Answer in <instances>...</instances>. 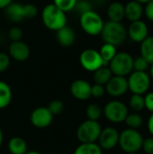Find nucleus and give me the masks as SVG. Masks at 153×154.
I'll list each match as a JSON object with an SVG mask.
<instances>
[{
    "label": "nucleus",
    "instance_id": "obj_1",
    "mask_svg": "<svg viewBox=\"0 0 153 154\" xmlns=\"http://www.w3.org/2000/svg\"><path fill=\"white\" fill-rule=\"evenodd\" d=\"M41 21L46 28L57 32L67 25L66 13L56 6L53 3L44 6L41 12Z\"/></svg>",
    "mask_w": 153,
    "mask_h": 154
},
{
    "label": "nucleus",
    "instance_id": "obj_2",
    "mask_svg": "<svg viewBox=\"0 0 153 154\" xmlns=\"http://www.w3.org/2000/svg\"><path fill=\"white\" fill-rule=\"evenodd\" d=\"M100 35L105 43L119 46L126 40L127 30L122 23L108 21L105 23Z\"/></svg>",
    "mask_w": 153,
    "mask_h": 154
},
{
    "label": "nucleus",
    "instance_id": "obj_3",
    "mask_svg": "<svg viewBox=\"0 0 153 154\" xmlns=\"http://www.w3.org/2000/svg\"><path fill=\"white\" fill-rule=\"evenodd\" d=\"M133 58L128 52H117L109 62L108 67L113 75L126 77L133 71Z\"/></svg>",
    "mask_w": 153,
    "mask_h": 154
},
{
    "label": "nucleus",
    "instance_id": "obj_4",
    "mask_svg": "<svg viewBox=\"0 0 153 154\" xmlns=\"http://www.w3.org/2000/svg\"><path fill=\"white\" fill-rule=\"evenodd\" d=\"M142 142L143 137L138 130L127 128L120 134L118 144L124 152L133 153L142 150Z\"/></svg>",
    "mask_w": 153,
    "mask_h": 154
},
{
    "label": "nucleus",
    "instance_id": "obj_5",
    "mask_svg": "<svg viewBox=\"0 0 153 154\" xmlns=\"http://www.w3.org/2000/svg\"><path fill=\"white\" fill-rule=\"evenodd\" d=\"M79 23L83 31L91 36L99 35L105 24L103 18L94 10H90L80 14Z\"/></svg>",
    "mask_w": 153,
    "mask_h": 154
},
{
    "label": "nucleus",
    "instance_id": "obj_6",
    "mask_svg": "<svg viewBox=\"0 0 153 154\" xmlns=\"http://www.w3.org/2000/svg\"><path fill=\"white\" fill-rule=\"evenodd\" d=\"M102 127L98 121H92L87 119L79 125L77 129V138L80 143H96Z\"/></svg>",
    "mask_w": 153,
    "mask_h": 154
},
{
    "label": "nucleus",
    "instance_id": "obj_7",
    "mask_svg": "<svg viewBox=\"0 0 153 154\" xmlns=\"http://www.w3.org/2000/svg\"><path fill=\"white\" fill-rule=\"evenodd\" d=\"M127 81L128 89L133 94L143 95L151 87V77L145 71H133L129 75Z\"/></svg>",
    "mask_w": 153,
    "mask_h": 154
},
{
    "label": "nucleus",
    "instance_id": "obj_8",
    "mask_svg": "<svg viewBox=\"0 0 153 154\" xmlns=\"http://www.w3.org/2000/svg\"><path fill=\"white\" fill-rule=\"evenodd\" d=\"M103 114L109 122L119 124L124 122L129 112L125 104L119 100H112L105 106Z\"/></svg>",
    "mask_w": 153,
    "mask_h": 154
},
{
    "label": "nucleus",
    "instance_id": "obj_9",
    "mask_svg": "<svg viewBox=\"0 0 153 154\" xmlns=\"http://www.w3.org/2000/svg\"><path fill=\"white\" fill-rule=\"evenodd\" d=\"M79 62L84 69L90 72H94L102 66H105L104 60H102L99 51L94 49L84 50L80 53Z\"/></svg>",
    "mask_w": 153,
    "mask_h": 154
},
{
    "label": "nucleus",
    "instance_id": "obj_10",
    "mask_svg": "<svg viewBox=\"0 0 153 154\" xmlns=\"http://www.w3.org/2000/svg\"><path fill=\"white\" fill-rule=\"evenodd\" d=\"M119 132L115 127H106L102 129L98 137V145L102 150H112L118 145L119 143Z\"/></svg>",
    "mask_w": 153,
    "mask_h": 154
},
{
    "label": "nucleus",
    "instance_id": "obj_11",
    "mask_svg": "<svg viewBox=\"0 0 153 154\" xmlns=\"http://www.w3.org/2000/svg\"><path fill=\"white\" fill-rule=\"evenodd\" d=\"M106 92L113 97H119L124 96L128 89V81L126 77L115 76L110 79L107 84L105 86Z\"/></svg>",
    "mask_w": 153,
    "mask_h": 154
},
{
    "label": "nucleus",
    "instance_id": "obj_12",
    "mask_svg": "<svg viewBox=\"0 0 153 154\" xmlns=\"http://www.w3.org/2000/svg\"><path fill=\"white\" fill-rule=\"evenodd\" d=\"M52 120L53 116L49 111V109L44 106L35 108L30 116V121L32 125L36 128H46L50 125Z\"/></svg>",
    "mask_w": 153,
    "mask_h": 154
},
{
    "label": "nucleus",
    "instance_id": "obj_13",
    "mask_svg": "<svg viewBox=\"0 0 153 154\" xmlns=\"http://www.w3.org/2000/svg\"><path fill=\"white\" fill-rule=\"evenodd\" d=\"M127 35L133 42L141 43L149 36V28L143 21H135L131 23L127 30Z\"/></svg>",
    "mask_w": 153,
    "mask_h": 154
},
{
    "label": "nucleus",
    "instance_id": "obj_14",
    "mask_svg": "<svg viewBox=\"0 0 153 154\" xmlns=\"http://www.w3.org/2000/svg\"><path fill=\"white\" fill-rule=\"evenodd\" d=\"M91 84L85 79H77L70 85L71 95L78 100H87L91 97Z\"/></svg>",
    "mask_w": 153,
    "mask_h": 154
},
{
    "label": "nucleus",
    "instance_id": "obj_15",
    "mask_svg": "<svg viewBox=\"0 0 153 154\" xmlns=\"http://www.w3.org/2000/svg\"><path fill=\"white\" fill-rule=\"evenodd\" d=\"M9 55L16 61H24L30 57V48L22 42H12L9 45Z\"/></svg>",
    "mask_w": 153,
    "mask_h": 154
},
{
    "label": "nucleus",
    "instance_id": "obj_16",
    "mask_svg": "<svg viewBox=\"0 0 153 154\" xmlns=\"http://www.w3.org/2000/svg\"><path fill=\"white\" fill-rule=\"evenodd\" d=\"M144 14V8L142 5L132 0L124 5V18H126L131 23L139 21L142 19Z\"/></svg>",
    "mask_w": 153,
    "mask_h": 154
},
{
    "label": "nucleus",
    "instance_id": "obj_17",
    "mask_svg": "<svg viewBox=\"0 0 153 154\" xmlns=\"http://www.w3.org/2000/svg\"><path fill=\"white\" fill-rule=\"evenodd\" d=\"M76 35L74 30L65 25L56 32V40L63 47H69L75 42Z\"/></svg>",
    "mask_w": 153,
    "mask_h": 154
},
{
    "label": "nucleus",
    "instance_id": "obj_18",
    "mask_svg": "<svg viewBox=\"0 0 153 154\" xmlns=\"http://www.w3.org/2000/svg\"><path fill=\"white\" fill-rule=\"evenodd\" d=\"M109 21L121 23L124 18V5L120 2H113L107 8Z\"/></svg>",
    "mask_w": 153,
    "mask_h": 154
},
{
    "label": "nucleus",
    "instance_id": "obj_19",
    "mask_svg": "<svg viewBox=\"0 0 153 154\" xmlns=\"http://www.w3.org/2000/svg\"><path fill=\"white\" fill-rule=\"evenodd\" d=\"M6 16L14 23H19L24 19L23 17V5L19 3L12 2L7 7L5 8Z\"/></svg>",
    "mask_w": 153,
    "mask_h": 154
},
{
    "label": "nucleus",
    "instance_id": "obj_20",
    "mask_svg": "<svg viewBox=\"0 0 153 154\" xmlns=\"http://www.w3.org/2000/svg\"><path fill=\"white\" fill-rule=\"evenodd\" d=\"M113 77V73L108 66H102L94 71L93 79L96 84H99L102 86H106L110 79Z\"/></svg>",
    "mask_w": 153,
    "mask_h": 154
},
{
    "label": "nucleus",
    "instance_id": "obj_21",
    "mask_svg": "<svg viewBox=\"0 0 153 154\" xmlns=\"http://www.w3.org/2000/svg\"><path fill=\"white\" fill-rule=\"evenodd\" d=\"M8 150L12 154H24L27 151V143L21 137H13L8 142Z\"/></svg>",
    "mask_w": 153,
    "mask_h": 154
},
{
    "label": "nucleus",
    "instance_id": "obj_22",
    "mask_svg": "<svg viewBox=\"0 0 153 154\" xmlns=\"http://www.w3.org/2000/svg\"><path fill=\"white\" fill-rule=\"evenodd\" d=\"M141 56L143 57L150 65L153 64V36H148L141 42Z\"/></svg>",
    "mask_w": 153,
    "mask_h": 154
},
{
    "label": "nucleus",
    "instance_id": "obj_23",
    "mask_svg": "<svg viewBox=\"0 0 153 154\" xmlns=\"http://www.w3.org/2000/svg\"><path fill=\"white\" fill-rule=\"evenodd\" d=\"M12 100V89L10 86L0 80V109L7 107Z\"/></svg>",
    "mask_w": 153,
    "mask_h": 154
},
{
    "label": "nucleus",
    "instance_id": "obj_24",
    "mask_svg": "<svg viewBox=\"0 0 153 154\" xmlns=\"http://www.w3.org/2000/svg\"><path fill=\"white\" fill-rule=\"evenodd\" d=\"M73 154H103V150L96 143H80Z\"/></svg>",
    "mask_w": 153,
    "mask_h": 154
},
{
    "label": "nucleus",
    "instance_id": "obj_25",
    "mask_svg": "<svg viewBox=\"0 0 153 154\" xmlns=\"http://www.w3.org/2000/svg\"><path fill=\"white\" fill-rule=\"evenodd\" d=\"M99 53H100L102 60H104L105 66H108L109 62L117 53L116 46L110 44V43H104L99 50Z\"/></svg>",
    "mask_w": 153,
    "mask_h": 154
},
{
    "label": "nucleus",
    "instance_id": "obj_26",
    "mask_svg": "<svg viewBox=\"0 0 153 154\" xmlns=\"http://www.w3.org/2000/svg\"><path fill=\"white\" fill-rule=\"evenodd\" d=\"M124 123L126 124L128 128L137 130L140 127H142L143 124V118L139 113L134 112L133 114H128V116L124 120Z\"/></svg>",
    "mask_w": 153,
    "mask_h": 154
},
{
    "label": "nucleus",
    "instance_id": "obj_27",
    "mask_svg": "<svg viewBox=\"0 0 153 154\" xmlns=\"http://www.w3.org/2000/svg\"><path fill=\"white\" fill-rule=\"evenodd\" d=\"M131 108L135 112L139 113L142 110L145 108L144 105V97L142 95H137V94H133V96L130 98L129 101Z\"/></svg>",
    "mask_w": 153,
    "mask_h": 154
},
{
    "label": "nucleus",
    "instance_id": "obj_28",
    "mask_svg": "<svg viewBox=\"0 0 153 154\" xmlns=\"http://www.w3.org/2000/svg\"><path fill=\"white\" fill-rule=\"evenodd\" d=\"M103 114V109L96 104H90L86 109V115L88 120L98 121Z\"/></svg>",
    "mask_w": 153,
    "mask_h": 154
},
{
    "label": "nucleus",
    "instance_id": "obj_29",
    "mask_svg": "<svg viewBox=\"0 0 153 154\" xmlns=\"http://www.w3.org/2000/svg\"><path fill=\"white\" fill-rule=\"evenodd\" d=\"M47 108L51 113V115L54 116L60 115L64 111L65 106H64V104L62 101H60L59 99H55V100H52L51 102H50Z\"/></svg>",
    "mask_w": 153,
    "mask_h": 154
},
{
    "label": "nucleus",
    "instance_id": "obj_30",
    "mask_svg": "<svg viewBox=\"0 0 153 154\" xmlns=\"http://www.w3.org/2000/svg\"><path fill=\"white\" fill-rule=\"evenodd\" d=\"M78 0H53V4L63 12H69L74 9Z\"/></svg>",
    "mask_w": 153,
    "mask_h": 154
},
{
    "label": "nucleus",
    "instance_id": "obj_31",
    "mask_svg": "<svg viewBox=\"0 0 153 154\" xmlns=\"http://www.w3.org/2000/svg\"><path fill=\"white\" fill-rule=\"evenodd\" d=\"M150 64L142 56L137 57L133 60V71H145L149 69Z\"/></svg>",
    "mask_w": 153,
    "mask_h": 154
},
{
    "label": "nucleus",
    "instance_id": "obj_32",
    "mask_svg": "<svg viewBox=\"0 0 153 154\" xmlns=\"http://www.w3.org/2000/svg\"><path fill=\"white\" fill-rule=\"evenodd\" d=\"M74 9L78 13H79L80 14H84V13H86L87 11L92 10V5L87 0H78L77 3H76V5H75Z\"/></svg>",
    "mask_w": 153,
    "mask_h": 154
},
{
    "label": "nucleus",
    "instance_id": "obj_33",
    "mask_svg": "<svg viewBox=\"0 0 153 154\" xmlns=\"http://www.w3.org/2000/svg\"><path fill=\"white\" fill-rule=\"evenodd\" d=\"M23 17L25 18H32L37 14V7L32 4H25L23 5Z\"/></svg>",
    "mask_w": 153,
    "mask_h": 154
},
{
    "label": "nucleus",
    "instance_id": "obj_34",
    "mask_svg": "<svg viewBox=\"0 0 153 154\" xmlns=\"http://www.w3.org/2000/svg\"><path fill=\"white\" fill-rule=\"evenodd\" d=\"M8 37L12 42L21 41V39L23 38V31L17 26H13L8 31Z\"/></svg>",
    "mask_w": 153,
    "mask_h": 154
},
{
    "label": "nucleus",
    "instance_id": "obj_35",
    "mask_svg": "<svg viewBox=\"0 0 153 154\" xmlns=\"http://www.w3.org/2000/svg\"><path fill=\"white\" fill-rule=\"evenodd\" d=\"M105 93H106L105 86L96 83L91 86V97H94L95 98H100L105 95Z\"/></svg>",
    "mask_w": 153,
    "mask_h": 154
},
{
    "label": "nucleus",
    "instance_id": "obj_36",
    "mask_svg": "<svg viewBox=\"0 0 153 154\" xmlns=\"http://www.w3.org/2000/svg\"><path fill=\"white\" fill-rule=\"evenodd\" d=\"M10 65V57L5 53L0 52V73L5 71Z\"/></svg>",
    "mask_w": 153,
    "mask_h": 154
},
{
    "label": "nucleus",
    "instance_id": "obj_37",
    "mask_svg": "<svg viewBox=\"0 0 153 154\" xmlns=\"http://www.w3.org/2000/svg\"><path fill=\"white\" fill-rule=\"evenodd\" d=\"M142 149L147 154H153V136L143 139Z\"/></svg>",
    "mask_w": 153,
    "mask_h": 154
},
{
    "label": "nucleus",
    "instance_id": "obj_38",
    "mask_svg": "<svg viewBox=\"0 0 153 154\" xmlns=\"http://www.w3.org/2000/svg\"><path fill=\"white\" fill-rule=\"evenodd\" d=\"M144 105L145 108L150 111L151 113H153V92H149L144 97Z\"/></svg>",
    "mask_w": 153,
    "mask_h": 154
},
{
    "label": "nucleus",
    "instance_id": "obj_39",
    "mask_svg": "<svg viewBox=\"0 0 153 154\" xmlns=\"http://www.w3.org/2000/svg\"><path fill=\"white\" fill-rule=\"evenodd\" d=\"M144 14L149 21L153 22V0H151L146 4L144 8Z\"/></svg>",
    "mask_w": 153,
    "mask_h": 154
},
{
    "label": "nucleus",
    "instance_id": "obj_40",
    "mask_svg": "<svg viewBox=\"0 0 153 154\" xmlns=\"http://www.w3.org/2000/svg\"><path fill=\"white\" fill-rule=\"evenodd\" d=\"M147 125H148V130H149V132L151 133V134L153 136V113H151V116L149 117Z\"/></svg>",
    "mask_w": 153,
    "mask_h": 154
},
{
    "label": "nucleus",
    "instance_id": "obj_41",
    "mask_svg": "<svg viewBox=\"0 0 153 154\" xmlns=\"http://www.w3.org/2000/svg\"><path fill=\"white\" fill-rule=\"evenodd\" d=\"M12 2H13V0H0V9H5Z\"/></svg>",
    "mask_w": 153,
    "mask_h": 154
},
{
    "label": "nucleus",
    "instance_id": "obj_42",
    "mask_svg": "<svg viewBox=\"0 0 153 154\" xmlns=\"http://www.w3.org/2000/svg\"><path fill=\"white\" fill-rule=\"evenodd\" d=\"M3 141H4L3 131H2V129L0 128V147H1V146H2V144H3Z\"/></svg>",
    "mask_w": 153,
    "mask_h": 154
},
{
    "label": "nucleus",
    "instance_id": "obj_43",
    "mask_svg": "<svg viewBox=\"0 0 153 154\" xmlns=\"http://www.w3.org/2000/svg\"><path fill=\"white\" fill-rule=\"evenodd\" d=\"M134 1H136V2H138V3H140V4H147L148 2H150L151 0H134Z\"/></svg>",
    "mask_w": 153,
    "mask_h": 154
},
{
    "label": "nucleus",
    "instance_id": "obj_44",
    "mask_svg": "<svg viewBox=\"0 0 153 154\" xmlns=\"http://www.w3.org/2000/svg\"><path fill=\"white\" fill-rule=\"evenodd\" d=\"M150 77L153 79V64H151V66L150 68Z\"/></svg>",
    "mask_w": 153,
    "mask_h": 154
},
{
    "label": "nucleus",
    "instance_id": "obj_45",
    "mask_svg": "<svg viewBox=\"0 0 153 154\" xmlns=\"http://www.w3.org/2000/svg\"><path fill=\"white\" fill-rule=\"evenodd\" d=\"M24 154H41L40 152H36V151H31V152H27L26 153Z\"/></svg>",
    "mask_w": 153,
    "mask_h": 154
},
{
    "label": "nucleus",
    "instance_id": "obj_46",
    "mask_svg": "<svg viewBox=\"0 0 153 154\" xmlns=\"http://www.w3.org/2000/svg\"><path fill=\"white\" fill-rule=\"evenodd\" d=\"M127 154H138V152H133V153H127Z\"/></svg>",
    "mask_w": 153,
    "mask_h": 154
},
{
    "label": "nucleus",
    "instance_id": "obj_47",
    "mask_svg": "<svg viewBox=\"0 0 153 154\" xmlns=\"http://www.w3.org/2000/svg\"><path fill=\"white\" fill-rule=\"evenodd\" d=\"M50 154H58V153H50Z\"/></svg>",
    "mask_w": 153,
    "mask_h": 154
}]
</instances>
